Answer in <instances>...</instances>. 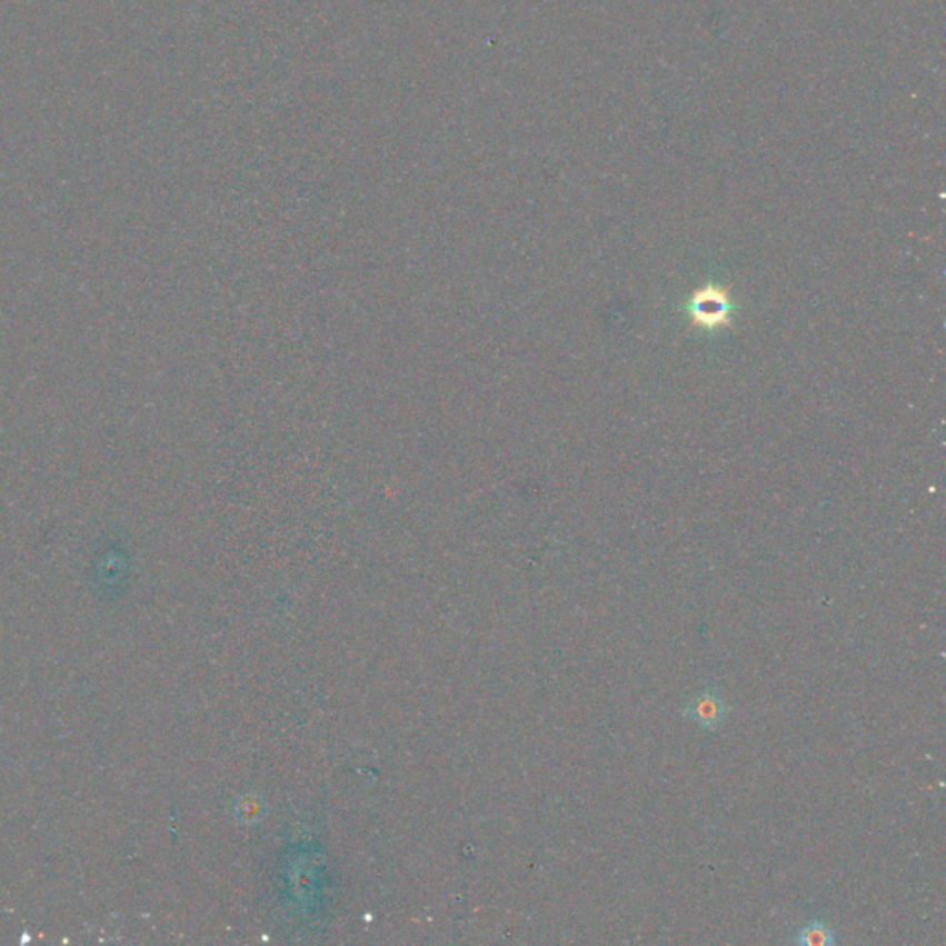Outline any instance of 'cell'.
<instances>
[{
  "label": "cell",
  "mask_w": 946,
  "mask_h": 946,
  "mask_svg": "<svg viewBox=\"0 0 946 946\" xmlns=\"http://www.w3.org/2000/svg\"><path fill=\"white\" fill-rule=\"evenodd\" d=\"M684 312L694 328L711 333L733 323L738 306L727 287L710 281L689 295Z\"/></svg>",
  "instance_id": "obj_1"
},
{
  "label": "cell",
  "mask_w": 946,
  "mask_h": 946,
  "mask_svg": "<svg viewBox=\"0 0 946 946\" xmlns=\"http://www.w3.org/2000/svg\"><path fill=\"white\" fill-rule=\"evenodd\" d=\"M733 708L716 686H706L680 710L686 721L695 723L703 733H717L727 723Z\"/></svg>",
  "instance_id": "obj_2"
},
{
  "label": "cell",
  "mask_w": 946,
  "mask_h": 946,
  "mask_svg": "<svg viewBox=\"0 0 946 946\" xmlns=\"http://www.w3.org/2000/svg\"><path fill=\"white\" fill-rule=\"evenodd\" d=\"M791 943L800 946H834L836 945V932L832 930V926L826 920L815 917V919L808 920L803 928L795 932Z\"/></svg>",
  "instance_id": "obj_3"
}]
</instances>
